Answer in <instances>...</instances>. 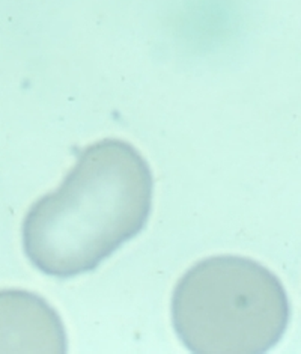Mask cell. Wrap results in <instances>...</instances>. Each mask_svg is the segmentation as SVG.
<instances>
[{"mask_svg": "<svg viewBox=\"0 0 301 354\" xmlns=\"http://www.w3.org/2000/svg\"><path fill=\"white\" fill-rule=\"evenodd\" d=\"M153 174L139 151L118 139L80 153L61 187L38 199L23 222V248L39 272H90L148 223Z\"/></svg>", "mask_w": 301, "mask_h": 354, "instance_id": "6da1fadb", "label": "cell"}, {"mask_svg": "<svg viewBox=\"0 0 301 354\" xmlns=\"http://www.w3.org/2000/svg\"><path fill=\"white\" fill-rule=\"evenodd\" d=\"M289 300L269 268L242 257H213L184 274L172 322L184 347L200 354H258L285 335Z\"/></svg>", "mask_w": 301, "mask_h": 354, "instance_id": "7a4b0ae2", "label": "cell"}, {"mask_svg": "<svg viewBox=\"0 0 301 354\" xmlns=\"http://www.w3.org/2000/svg\"><path fill=\"white\" fill-rule=\"evenodd\" d=\"M61 317L37 294L0 291V353H65Z\"/></svg>", "mask_w": 301, "mask_h": 354, "instance_id": "3957f363", "label": "cell"}]
</instances>
